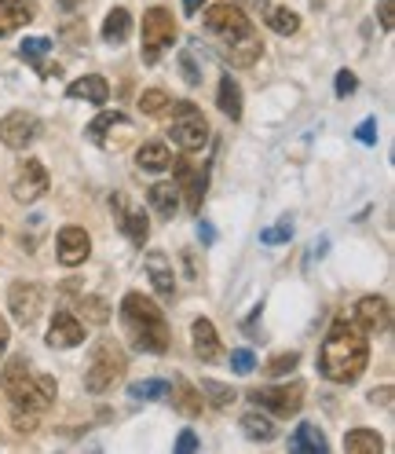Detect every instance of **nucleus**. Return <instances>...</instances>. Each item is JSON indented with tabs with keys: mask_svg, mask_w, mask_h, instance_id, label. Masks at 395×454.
<instances>
[{
	"mask_svg": "<svg viewBox=\"0 0 395 454\" xmlns=\"http://www.w3.org/2000/svg\"><path fill=\"white\" fill-rule=\"evenodd\" d=\"M366 359H370V345H366V333L359 330V323L348 319L333 323V330L322 340L319 371L337 385H352L366 371Z\"/></svg>",
	"mask_w": 395,
	"mask_h": 454,
	"instance_id": "obj_1",
	"label": "nucleus"
},
{
	"mask_svg": "<svg viewBox=\"0 0 395 454\" xmlns=\"http://www.w3.org/2000/svg\"><path fill=\"white\" fill-rule=\"evenodd\" d=\"M0 381H4V392H8V400L15 403V411L41 414V411H48L51 400H55V378L34 374L30 363H26L22 356H15V359L4 366Z\"/></svg>",
	"mask_w": 395,
	"mask_h": 454,
	"instance_id": "obj_2",
	"label": "nucleus"
},
{
	"mask_svg": "<svg viewBox=\"0 0 395 454\" xmlns=\"http://www.w3.org/2000/svg\"><path fill=\"white\" fill-rule=\"evenodd\" d=\"M121 319H125V326L136 340V348L154 352V356L168 352V323H165V316L158 311V304L151 297L128 294L121 301Z\"/></svg>",
	"mask_w": 395,
	"mask_h": 454,
	"instance_id": "obj_3",
	"label": "nucleus"
},
{
	"mask_svg": "<svg viewBox=\"0 0 395 454\" xmlns=\"http://www.w3.org/2000/svg\"><path fill=\"white\" fill-rule=\"evenodd\" d=\"M173 106V144L180 147V151H187V154H194V151H202L205 144H209V121L202 118V110H198L194 103H168Z\"/></svg>",
	"mask_w": 395,
	"mask_h": 454,
	"instance_id": "obj_4",
	"label": "nucleus"
},
{
	"mask_svg": "<svg viewBox=\"0 0 395 454\" xmlns=\"http://www.w3.org/2000/svg\"><path fill=\"white\" fill-rule=\"evenodd\" d=\"M205 30L223 44V48H231L235 41L249 37L252 34V22L245 19V12L238 4H213L205 12Z\"/></svg>",
	"mask_w": 395,
	"mask_h": 454,
	"instance_id": "obj_5",
	"label": "nucleus"
},
{
	"mask_svg": "<svg viewBox=\"0 0 395 454\" xmlns=\"http://www.w3.org/2000/svg\"><path fill=\"white\" fill-rule=\"evenodd\" d=\"M176 41V22L168 8H151L143 15V63H158V55Z\"/></svg>",
	"mask_w": 395,
	"mask_h": 454,
	"instance_id": "obj_6",
	"label": "nucleus"
},
{
	"mask_svg": "<svg viewBox=\"0 0 395 454\" xmlns=\"http://www.w3.org/2000/svg\"><path fill=\"white\" fill-rule=\"evenodd\" d=\"M121 374H125V352L114 348V345H99L96 356H92L89 374H84V388L89 392H106Z\"/></svg>",
	"mask_w": 395,
	"mask_h": 454,
	"instance_id": "obj_7",
	"label": "nucleus"
},
{
	"mask_svg": "<svg viewBox=\"0 0 395 454\" xmlns=\"http://www.w3.org/2000/svg\"><path fill=\"white\" fill-rule=\"evenodd\" d=\"M249 400L271 414H278V418H290L304 407V385L293 381V385H282V388H257V392H249Z\"/></svg>",
	"mask_w": 395,
	"mask_h": 454,
	"instance_id": "obj_8",
	"label": "nucleus"
},
{
	"mask_svg": "<svg viewBox=\"0 0 395 454\" xmlns=\"http://www.w3.org/2000/svg\"><path fill=\"white\" fill-rule=\"evenodd\" d=\"M84 136H89L96 147H121L125 139L132 136V121L118 110H103L99 118L84 129Z\"/></svg>",
	"mask_w": 395,
	"mask_h": 454,
	"instance_id": "obj_9",
	"label": "nucleus"
},
{
	"mask_svg": "<svg viewBox=\"0 0 395 454\" xmlns=\"http://www.w3.org/2000/svg\"><path fill=\"white\" fill-rule=\"evenodd\" d=\"M48 184H51V176H48V168H44V161H37V158H30V161H22V168L15 173V184H12V194L19 198V202H37V198H44L48 194Z\"/></svg>",
	"mask_w": 395,
	"mask_h": 454,
	"instance_id": "obj_10",
	"label": "nucleus"
},
{
	"mask_svg": "<svg viewBox=\"0 0 395 454\" xmlns=\"http://www.w3.org/2000/svg\"><path fill=\"white\" fill-rule=\"evenodd\" d=\"M168 168L176 173V191L187 194V209L198 213L202 209V198H205V168H198L190 158H176Z\"/></svg>",
	"mask_w": 395,
	"mask_h": 454,
	"instance_id": "obj_11",
	"label": "nucleus"
},
{
	"mask_svg": "<svg viewBox=\"0 0 395 454\" xmlns=\"http://www.w3.org/2000/svg\"><path fill=\"white\" fill-rule=\"evenodd\" d=\"M8 308L22 326H30L44 308V290L37 286V282H15V286L8 290Z\"/></svg>",
	"mask_w": 395,
	"mask_h": 454,
	"instance_id": "obj_12",
	"label": "nucleus"
},
{
	"mask_svg": "<svg viewBox=\"0 0 395 454\" xmlns=\"http://www.w3.org/2000/svg\"><path fill=\"white\" fill-rule=\"evenodd\" d=\"M37 139V118L26 110H12L4 121H0V144L12 151H26Z\"/></svg>",
	"mask_w": 395,
	"mask_h": 454,
	"instance_id": "obj_13",
	"label": "nucleus"
},
{
	"mask_svg": "<svg viewBox=\"0 0 395 454\" xmlns=\"http://www.w3.org/2000/svg\"><path fill=\"white\" fill-rule=\"evenodd\" d=\"M110 209H114V216H118V223H121V231L128 235V242L143 246V242L151 239V223H147V216L139 213V209H132V206L125 202V194H114V198H110Z\"/></svg>",
	"mask_w": 395,
	"mask_h": 454,
	"instance_id": "obj_14",
	"label": "nucleus"
},
{
	"mask_svg": "<svg viewBox=\"0 0 395 454\" xmlns=\"http://www.w3.org/2000/svg\"><path fill=\"white\" fill-rule=\"evenodd\" d=\"M355 323L362 333H384L391 323V308L384 297H362L355 304Z\"/></svg>",
	"mask_w": 395,
	"mask_h": 454,
	"instance_id": "obj_15",
	"label": "nucleus"
},
{
	"mask_svg": "<svg viewBox=\"0 0 395 454\" xmlns=\"http://www.w3.org/2000/svg\"><path fill=\"white\" fill-rule=\"evenodd\" d=\"M89 253H92V239L84 227H63L59 231V264L66 268H77L89 261Z\"/></svg>",
	"mask_w": 395,
	"mask_h": 454,
	"instance_id": "obj_16",
	"label": "nucleus"
},
{
	"mask_svg": "<svg viewBox=\"0 0 395 454\" xmlns=\"http://www.w3.org/2000/svg\"><path fill=\"white\" fill-rule=\"evenodd\" d=\"M37 19L34 0H0V37H8Z\"/></svg>",
	"mask_w": 395,
	"mask_h": 454,
	"instance_id": "obj_17",
	"label": "nucleus"
},
{
	"mask_svg": "<svg viewBox=\"0 0 395 454\" xmlns=\"http://www.w3.org/2000/svg\"><path fill=\"white\" fill-rule=\"evenodd\" d=\"M143 268H147V275H151V282H154V290H158L161 297H173V294H176L173 261H168L161 249H151V253H147V257H143Z\"/></svg>",
	"mask_w": 395,
	"mask_h": 454,
	"instance_id": "obj_18",
	"label": "nucleus"
},
{
	"mask_svg": "<svg viewBox=\"0 0 395 454\" xmlns=\"http://www.w3.org/2000/svg\"><path fill=\"white\" fill-rule=\"evenodd\" d=\"M81 340H84L81 319L70 316V311H59L55 323H51V330H48V345L51 348H74V345H81Z\"/></svg>",
	"mask_w": 395,
	"mask_h": 454,
	"instance_id": "obj_19",
	"label": "nucleus"
},
{
	"mask_svg": "<svg viewBox=\"0 0 395 454\" xmlns=\"http://www.w3.org/2000/svg\"><path fill=\"white\" fill-rule=\"evenodd\" d=\"M190 337H194V356L202 359V363H216L220 359V337H216V330H213L209 319H194Z\"/></svg>",
	"mask_w": 395,
	"mask_h": 454,
	"instance_id": "obj_20",
	"label": "nucleus"
},
{
	"mask_svg": "<svg viewBox=\"0 0 395 454\" xmlns=\"http://www.w3.org/2000/svg\"><path fill=\"white\" fill-rule=\"evenodd\" d=\"M66 96H70V99H89V103L103 106V103L110 99V84H106L99 74H92V77H81V81H74L70 89H66Z\"/></svg>",
	"mask_w": 395,
	"mask_h": 454,
	"instance_id": "obj_21",
	"label": "nucleus"
},
{
	"mask_svg": "<svg viewBox=\"0 0 395 454\" xmlns=\"http://www.w3.org/2000/svg\"><path fill=\"white\" fill-rule=\"evenodd\" d=\"M260 48H264V44H260V37H257V34H249V37L235 41L231 48H223V59L242 70V67H252V63L260 59Z\"/></svg>",
	"mask_w": 395,
	"mask_h": 454,
	"instance_id": "obj_22",
	"label": "nucleus"
},
{
	"mask_svg": "<svg viewBox=\"0 0 395 454\" xmlns=\"http://www.w3.org/2000/svg\"><path fill=\"white\" fill-rule=\"evenodd\" d=\"M128 34H132V15L125 8H114L103 19V41L106 44H125Z\"/></svg>",
	"mask_w": 395,
	"mask_h": 454,
	"instance_id": "obj_23",
	"label": "nucleus"
},
{
	"mask_svg": "<svg viewBox=\"0 0 395 454\" xmlns=\"http://www.w3.org/2000/svg\"><path fill=\"white\" fill-rule=\"evenodd\" d=\"M216 106L228 114L231 121L242 118V89L235 84V77H220V89H216Z\"/></svg>",
	"mask_w": 395,
	"mask_h": 454,
	"instance_id": "obj_24",
	"label": "nucleus"
},
{
	"mask_svg": "<svg viewBox=\"0 0 395 454\" xmlns=\"http://www.w3.org/2000/svg\"><path fill=\"white\" fill-rule=\"evenodd\" d=\"M136 161H139L143 173H165V168L173 165V154H168L165 144H143V147H139V154H136Z\"/></svg>",
	"mask_w": 395,
	"mask_h": 454,
	"instance_id": "obj_25",
	"label": "nucleus"
},
{
	"mask_svg": "<svg viewBox=\"0 0 395 454\" xmlns=\"http://www.w3.org/2000/svg\"><path fill=\"white\" fill-rule=\"evenodd\" d=\"M176 194H180L176 184H154L151 187V206L158 209V216H165V220L176 216V209H180V198Z\"/></svg>",
	"mask_w": 395,
	"mask_h": 454,
	"instance_id": "obj_26",
	"label": "nucleus"
},
{
	"mask_svg": "<svg viewBox=\"0 0 395 454\" xmlns=\"http://www.w3.org/2000/svg\"><path fill=\"white\" fill-rule=\"evenodd\" d=\"M384 447V440L374 433V429H352L345 436V450L348 454H377Z\"/></svg>",
	"mask_w": 395,
	"mask_h": 454,
	"instance_id": "obj_27",
	"label": "nucleus"
},
{
	"mask_svg": "<svg viewBox=\"0 0 395 454\" xmlns=\"http://www.w3.org/2000/svg\"><path fill=\"white\" fill-rule=\"evenodd\" d=\"M290 447H293V450H312V454H322V450H326L329 443H326V436H322V433L315 429V425H312V421H304V425H300V429L293 433Z\"/></svg>",
	"mask_w": 395,
	"mask_h": 454,
	"instance_id": "obj_28",
	"label": "nucleus"
},
{
	"mask_svg": "<svg viewBox=\"0 0 395 454\" xmlns=\"http://www.w3.org/2000/svg\"><path fill=\"white\" fill-rule=\"evenodd\" d=\"M168 395H176V411L180 414H187V418H194V414H202V400H198V392L187 385V381H176L173 388H168Z\"/></svg>",
	"mask_w": 395,
	"mask_h": 454,
	"instance_id": "obj_29",
	"label": "nucleus"
},
{
	"mask_svg": "<svg viewBox=\"0 0 395 454\" xmlns=\"http://www.w3.org/2000/svg\"><path fill=\"white\" fill-rule=\"evenodd\" d=\"M267 26L275 34H282V37H290V34H297V26H300V19L290 12V8H271L267 12Z\"/></svg>",
	"mask_w": 395,
	"mask_h": 454,
	"instance_id": "obj_30",
	"label": "nucleus"
},
{
	"mask_svg": "<svg viewBox=\"0 0 395 454\" xmlns=\"http://www.w3.org/2000/svg\"><path fill=\"white\" fill-rule=\"evenodd\" d=\"M48 51H51V41H48V37H30V41H22V44H19V59L41 67V59H44Z\"/></svg>",
	"mask_w": 395,
	"mask_h": 454,
	"instance_id": "obj_31",
	"label": "nucleus"
},
{
	"mask_svg": "<svg viewBox=\"0 0 395 454\" xmlns=\"http://www.w3.org/2000/svg\"><path fill=\"white\" fill-rule=\"evenodd\" d=\"M242 429H245V436L249 440H275V425L267 421V418H260V414H245L242 418Z\"/></svg>",
	"mask_w": 395,
	"mask_h": 454,
	"instance_id": "obj_32",
	"label": "nucleus"
},
{
	"mask_svg": "<svg viewBox=\"0 0 395 454\" xmlns=\"http://www.w3.org/2000/svg\"><path fill=\"white\" fill-rule=\"evenodd\" d=\"M168 381H136L132 388H128V395L132 400H161V395H168Z\"/></svg>",
	"mask_w": 395,
	"mask_h": 454,
	"instance_id": "obj_33",
	"label": "nucleus"
},
{
	"mask_svg": "<svg viewBox=\"0 0 395 454\" xmlns=\"http://www.w3.org/2000/svg\"><path fill=\"white\" fill-rule=\"evenodd\" d=\"M81 311H84V319L96 323V326H103V323L110 319V308H106L103 297H84V301H81Z\"/></svg>",
	"mask_w": 395,
	"mask_h": 454,
	"instance_id": "obj_34",
	"label": "nucleus"
},
{
	"mask_svg": "<svg viewBox=\"0 0 395 454\" xmlns=\"http://www.w3.org/2000/svg\"><path fill=\"white\" fill-rule=\"evenodd\" d=\"M202 392L213 400V407H220V411L235 403V392H231L228 385H220V381H209V378H205V381H202Z\"/></svg>",
	"mask_w": 395,
	"mask_h": 454,
	"instance_id": "obj_35",
	"label": "nucleus"
},
{
	"mask_svg": "<svg viewBox=\"0 0 395 454\" xmlns=\"http://www.w3.org/2000/svg\"><path fill=\"white\" fill-rule=\"evenodd\" d=\"M168 99L161 89H151V92H143V99H139V106H143V114H151V118H158V114H165L168 110Z\"/></svg>",
	"mask_w": 395,
	"mask_h": 454,
	"instance_id": "obj_36",
	"label": "nucleus"
},
{
	"mask_svg": "<svg viewBox=\"0 0 395 454\" xmlns=\"http://www.w3.org/2000/svg\"><path fill=\"white\" fill-rule=\"evenodd\" d=\"M293 239V223L290 216L286 220H278V227H267V231H260V242L264 246H278V242H290Z\"/></svg>",
	"mask_w": 395,
	"mask_h": 454,
	"instance_id": "obj_37",
	"label": "nucleus"
},
{
	"mask_svg": "<svg viewBox=\"0 0 395 454\" xmlns=\"http://www.w3.org/2000/svg\"><path fill=\"white\" fill-rule=\"evenodd\" d=\"M300 363V356L297 352H282V356H275L271 363H267V374H275V378H282V374H290L293 366Z\"/></svg>",
	"mask_w": 395,
	"mask_h": 454,
	"instance_id": "obj_38",
	"label": "nucleus"
},
{
	"mask_svg": "<svg viewBox=\"0 0 395 454\" xmlns=\"http://www.w3.org/2000/svg\"><path fill=\"white\" fill-rule=\"evenodd\" d=\"M231 366H235L238 374H249L257 363H252V352L249 348H238V352H231Z\"/></svg>",
	"mask_w": 395,
	"mask_h": 454,
	"instance_id": "obj_39",
	"label": "nucleus"
},
{
	"mask_svg": "<svg viewBox=\"0 0 395 454\" xmlns=\"http://www.w3.org/2000/svg\"><path fill=\"white\" fill-rule=\"evenodd\" d=\"M355 84H359L355 74H352V70H341V74H337V96H341V99L352 96V92H355Z\"/></svg>",
	"mask_w": 395,
	"mask_h": 454,
	"instance_id": "obj_40",
	"label": "nucleus"
},
{
	"mask_svg": "<svg viewBox=\"0 0 395 454\" xmlns=\"http://www.w3.org/2000/svg\"><path fill=\"white\" fill-rule=\"evenodd\" d=\"M359 139H362V144H374V139H377V121L374 118H366L362 125H359V132H355Z\"/></svg>",
	"mask_w": 395,
	"mask_h": 454,
	"instance_id": "obj_41",
	"label": "nucleus"
},
{
	"mask_svg": "<svg viewBox=\"0 0 395 454\" xmlns=\"http://www.w3.org/2000/svg\"><path fill=\"white\" fill-rule=\"evenodd\" d=\"M63 37L74 41V44H84V41H89V30H84V26H66Z\"/></svg>",
	"mask_w": 395,
	"mask_h": 454,
	"instance_id": "obj_42",
	"label": "nucleus"
},
{
	"mask_svg": "<svg viewBox=\"0 0 395 454\" xmlns=\"http://www.w3.org/2000/svg\"><path fill=\"white\" fill-rule=\"evenodd\" d=\"M370 400H374V403H381V407H391V385L374 388V392H370Z\"/></svg>",
	"mask_w": 395,
	"mask_h": 454,
	"instance_id": "obj_43",
	"label": "nucleus"
},
{
	"mask_svg": "<svg viewBox=\"0 0 395 454\" xmlns=\"http://www.w3.org/2000/svg\"><path fill=\"white\" fill-rule=\"evenodd\" d=\"M381 26H384V30H391V26H395V19H391V0H381Z\"/></svg>",
	"mask_w": 395,
	"mask_h": 454,
	"instance_id": "obj_44",
	"label": "nucleus"
},
{
	"mask_svg": "<svg viewBox=\"0 0 395 454\" xmlns=\"http://www.w3.org/2000/svg\"><path fill=\"white\" fill-rule=\"evenodd\" d=\"M183 74H187V84H198V81H202V74H198L194 63H190V55H183Z\"/></svg>",
	"mask_w": 395,
	"mask_h": 454,
	"instance_id": "obj_45",
	"label": "nucleus"
},
{
	"mask_svg": "<svg viewBox=\"0 0 395 454\" xmlns=\"http://www.w3.org/2000/svg\"><path fill=\"white\" fill-rule=\"evenodd\" d=\"M176 450H198V436H194V433H183V436L176 440Z\"/></svg>",
	"mask_w": 395,
	"mask_h": 454,
	"instance_id": "obj_46",
	"label": "nucleus"
},
{
	"mask_svg": "<svg viewBox=\"0 0 395 454\" xmlns=\"http://www.w3.org/2000/svg\"><path fill=\"white\" fill-rule=\"evenodd\" d=\"M198 235H202V242H205V246H209V242H216V231H213V227H209L205 220L198 223Z\"/></svg>",
	"mask_w": 395,
	"mask_h": 454,
	"instance_id": "obj_47",
	"label": "nucleus"
},
{
	"mask_svg": "<svg viewBox=\"0 0 395 454\" xmlns=\"http://www.w3.org/2000/svg\"><path fill=\"white\" fill-rule=\"evenodd\" d=\"M202 4H205V0H183V12L187 15H198V12H202Z\"/></svg>",
	"mask_w": 395,
	"mask_h": 454,
	"instance_id": "obj_48",
	"label": "nucleus"
},
{
	"mask_svg": "<svg viewBox=\"0 0 395 454\" xmlns=\"http://www.w3.org/2000/svg\"><path fill=\"white\" fill-rule=\"evenodd\" d=\"M4 348H8V323L0 319V356H4Z\"/></svg>",
	"mask_w": 395,
	"mask_h": 454,
	"instance_id": "obj_49",
	"label": "nucleus"
},
{
	"mask_svg": "<svg viewBox=\"0 0 395 454\" xmlns=\"http://www.w3.org/2000/svg\"><path fill=\"white\" fill-rule=\"evenodd\" d=\"M59 4H63V8H74V4H77V0H59Z\"/></svg>",
	"mask_w": 395,
	"mask_h": 454,
	"instance_id": "obj_50",
	"label": "nucleus"
}]
</instances>
